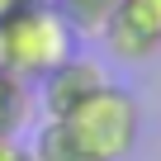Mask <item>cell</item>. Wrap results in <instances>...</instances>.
I'll return each instance as SVG.
<instances>
[{
  "label": "cell",
  "mask_w": 161,
  "mask_h": 161,
  "mask_svg": "<svg viewBox=\"0 0 161 161\" xmlns=\"http://www.w3.org/2000/svg\"><path fill=\"white\" fill-rule=\"evenodd\" d=\"M52 5L66 14V24H71L76 38H100L104 24L114 19V5H119V0H52Z\"/></svg>",
  "instance_id": "obj_6"
},
{
  "label": "cell",
  "mask_w": 161,
  "mask_h": 161,
  "mask_svg": "<svg viewBox=\"0 0 161 161\" xmlns=\"http://www.w3.org/2000/svg\"><path fill=\"white\" fill-rule=\"evenodd\" d=\"M24 5H29V0H24Z\"/></svg>",
  "instance_id": "obj_10"
},
{
  "label": "cell",
  "mask_w": 161,
  "mask_h": 161,
  "mask_svg": "<svg viewBox=\"0 0 161 161\" xmlns=\"http://www.w3.org/2000/svg\"><path fill=\"white\" fill-rule=\"evenodd\" d=\"M29 156H33V161H90L86 152H80V142L66 133L62 119H43V123H38V133H33V142H29Z\"/></svg>",
  "instance_id": "obj_5"
},
{
  "label": "cell",
  "mask_w": 161,
  "mask_h": 161,
  "mask_svg": "<svg viewBox=\"0 0 161 161\" xmlns=\"http://www.w3.org/2000/svg\"><path fill=\"white\" fill-rule=\"evenodd\" d=\"M100 43L114 62H152L161 52V0H119Z\"/></svg>",
  "instance_id": "obj_3"
},
{
  "label": "cell",
  "mask_w": 161,
  "mask_h": 161,
  "mask_svg": "<svg viewBox=\"0 0 161 161\" xmlns=\"http://www.w3.org/2000/svg\"><path fill=\"white\" fill-rule=\"evenodd\" d=\"M29 114H33L29 86L14 80L10 71H0V133H14V137H19V128L29 123Z\"/></svg>",
  "instance_id": "obj_7"
},
{
  "label": "cell",
  "mask_w": 161,
  "mask_h": 161,
  "mask_svg": "<svg viewBox=\"0 0 161 161\" xmlns=\"http://www.w3.org/2000/svg\"><path fill=\"white\" fill-rule=\"evenodd\" d=\"M71 52H76V33L52 0H29L0 24V71H10L24 86H38Z\"/></svg>",
  "instance_id": "obj_1"
},
{
  "label": "cell",
  "mask_w": 161,
  "mask_h": 161,
  "mask_svg": "<svg viewBox=\"0 0 161 161\" xmlns=\"http://www.w3.org/2000/svg\"><path fill=\"white\" fill-rule=\"evenodd\" d=\"M0 161H33L29 156V142H19L14 133H0Z\"/></svg>",
  "instance_id": "obj_8"
},
{
  "label": "cell",
  "mask_w": 161,
  "mask_h": 161,
  "mask_svg": "<svg viewBox=\"0 0 161 161\" xmlns=\"http://www.w3.org/2000/svg\"><path fill=\"white\" fill-rule=\"evenodd\" d=\"M19 5H24V0H0V24H5V19H10V14L19 10Z\"/></svg>",
  "instance_id": "obj_9"
},
{
  "label": "cell",
  "mask_w": 161,
  "mask_h": 161,
  "mask_svg": "<svg viewBox=\"0 0 161 161\" xmlns=\"http://www.w3.org/2000/svg\"><path fill=\"white\" fill-rule=\"evenodd\" d=\"M66 133L80 142L90 161H123L133 147H137V128H142V114H137V100L123 90V86H100L90 100H80L66 119Z\"/></svg>",
  "instance_id": "obj_2"
},
{
  "label": "cell",
  "mask_w": 161,
  "mask_h": 161,
  "mask_svg": "<svg viewBox=\"0 0 161 161\" xmlns=\"http://www.w3.org/2000/svg\"><path fill=\"white\" fill-rule=\"evenodd\" d=\"M100 86H109V71L95 62V57H66L62 66H52L43 80H38V104H43V119H66L80 100H90Z\"/></svg>",
  "instance_id": "obj_4"
}]
</instances>
